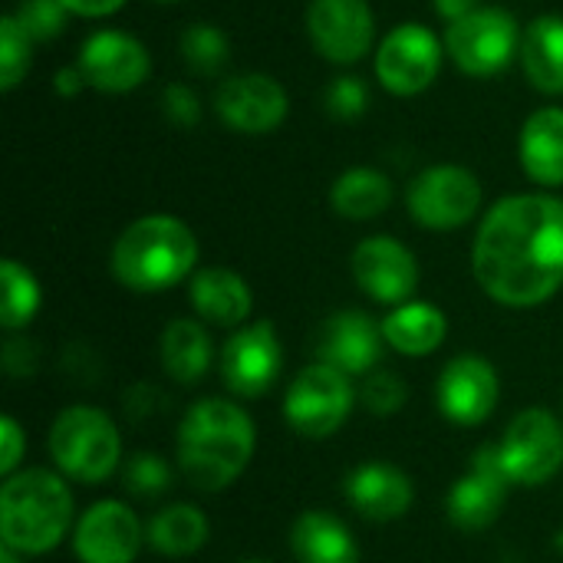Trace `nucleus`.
Returning <instances> with one entry per match:
<instances>
[{"mask_svg":"<svg viewBox=\"0 0 563 563\" xmlns=\"http://www.w3.org/2000/svg\"><path fill=\"white\" fill-rule=\"evenodd\" d=\"M472 271L478 287L501 307L548 303L563 287V198H501L478 224Z\"/></svg>","mask_w":563,"mask_h":563,"instance_id":"obj_1","label":"nucleus"},{"mask_svg":"<svg viewBox=\"0 0 563 563\" xmlns=\"http://www.w3.org/2000/svg\"><path fill=\"white\" fill-rule=\"evenodd\" d=\"M254 449L257 429L244 406L234 399L208 396L185 412L175 439V462L195 492L218 495L244 475Z\"/></svg>","mask_w":563,"mask_h":563,"instance_id":"obj_2","label":"nucleus"},{"mask_svg":"<svg viewBox=\"0 0 563 563\" xmlns=\"http://www.w3.org/2000/svg\"><path fill=\"white\" fill-rule=\"evenodd\" d=\"M76 528V505L66 478L49 468H20L0 488V538L20 558L56 551Z\"/></svg>","mask_w":563,"mask_h":563,"instance_id":"obj_3","label":"nucleus"},{"mask_svg":"<svg viewBox=\"0 0 563 563\" xmlns=\"http://www.w3.org/2000/svg\"><path fill=\"white\" fill-rule=\"evenodd\" d=\"M198 264V241L181 218L145 214L112 247V274L135 294H158L181 284Z\"/></svg>","mask_w":563,"mask_h":563,"instance_id":"obj_4","label":"nucleus"},{"mask_svg":"<svg viewBox=\"0 0 563 563\" xmlns=\"http://www.w3.org/2000/svg\"><path fill=\"white\" fill-rule=\"evenodd\" d=\"M46 449L56 472L76 485H102L122 465V432L96 406H66L49 426Z\"/></svg>","mask_w":563,"mask_h":563,"instance_id":"obj_5","label":"nucleus"},{"mask_svg":"<svg viewBox=\"0 0 563 563\" xmlns=\"http://www.w3.org/2000/svg\"><path fill=\"white\" fill-rule=\"evenodd\" d=\"M356 399L360 393L353 389V376L313 360L287 386L284 422L300 439H330L346 426Z\"/></svg>","mask_w":563,"mask_h":563,"instance_id":"obj_6","label":"nucleus"},{"mask_svg":"<svg viewBox=\"0 0 563 563\" xmlns=\"http://www.w3.org/2000/svg\"><path fill=\"white\" fill-rule=\"evenodd\" d=\"M498 452L515 488H541L563 468V422L551 409L531 406L508 422Z\"/></svg>","mask_w":563,"mask_h":563,"instance_id":"obj_7","label":"nucleus"},{"mask_svg":"<svg viewBox=\"0 0 563 563\" xmlns=\"http://www.w3.org/2000/svg\"><path fill=\"white\" fill-rule=\"evenodd\" d=\"M445 49L462 73L488 79L515 59V53L521 49V30L508 10L478 7L475 13L449 23Z\"/></svg>","mask_w":563,"mask_h":563,"instance_id":"obj_8","label":"nucleus"},{"mask_svg":"<svg viewBox=\"0 0 563 563\" xmlns=\"http://www.w3.org/2000/svg\"><path fill=\"white\" fill-rule=\"evenodd\" d=\"M406 205L416 224L429 231H455L478 214L482 185L462 165H432L409 185Z\"/></svg>","mask_w":563,"mask_h":563,"instance_id":"obj_9","label":"nucleus"},{"mask_svg":"<svg viewBox=\"0 0 563 563\" xmlns=\"http://www.w3.org/2000/svg\"><path fill=\"white\" fill-rule=\"evenodd\" d=\"M284 373V346L271 320L247 323L221 346V379L238 399H261Z\"/></svg>","mask_w":563,"mask_h":563,"instance_id":"obj_10","label":"nucleus"},{"mask_svg":"<svg viewBox=\"0 0 563 563\" xmlns=\"http://www.w3.org/2000/svg\"><path fill=\"white\" fill-rule=\"evenodd\" d=\"M511 478L501 465V452H498V442L492 445H482L475 455H472V465L468 472L452 485L449 498H445V511H449V521L459 528V531H468V534H478V531H488L505 505H508V495H511Z\"/></svg>","mask_w":563,"mask_h":563,"instance_id":"obj_11","label":"nucleus"},{"mask_svg":"<svg viewBox=\"0 0 563 563\" xmlns=\"http://www.w3.org/2000/svg\"><path fill=\"white\" fill-rule=\"evenodd\" d=\"M498 399H501V379L485 356L462 353L442 366L435 383V406L449 422L465 429L482 426L495 416Z\"/></svg>","mask_w":563,"mask_h":563,"instance_id":"obj_12","label":"nucleus"},{"mask_svg":"<svg viewBox=\"0 0 563 563\" xmlns=\"http://www.w3.org/2000/svg\"><path fill=\"white\" fill-rule=\"evenodd\" d=\"M145 544L139 515L115 498L89 505L73 528V554L79 563H132Z\"/></svg>","mask_w":563,"mask_h":563,"instance_id":"obj_13","label":"nucleus"},{"mask_svg":"<svg viewBox=\"0 0 563 563\" xmlns=\"http://www.w3.org/2000/svg\"><path fill=\"white\" fill-rule=\"evenodd\" d=\"M442 69V43L422 23L396 26L376 49V76L393 96H416L435 82Z\"/></svg>","mask_w":563,"mask_h":563,"instance_id":"obj_14","label":"nucleus"},{"mask_svg":"<svg viewBox=\"0 0 563 563\" xmlns=\"http://www.w3.org/2000/svg\"><path fill=\"white\" fill-rule=\"evenodd\" d=\"M350 267H353V277H356L360 290L366 297H373L376 303L399 307V303H409L416 297L419 261L396 238L376 234V238L360 241L356 251H353Z\"/></svg>","mask_w":563,"mask_h":563,"instance_id":"obj_15","label":"nucleus"},{"mask_svg":"<svg viewBox=\"0 0 563 563\" xmlns=\"http://www.w3.org/2000/svg\"><path fill=\"white\" fill-rule=\"evenodd\" d=\"M383 346V323L363 310H340L320 323L313 356L317 363H327L346 376H369L379 366Z\"/></svg>","mask_w":563,"mask_h":563,"instance_id":"obj_16","label":"nucleus"},{"mask_svg":"<svg viewBox=\"0 0 563 563\" xmlns=\"http://www.w3.org/2000/svg\"><path fill=\"white\" fill-rule=\"evenodd\" d=\"M307 33L330 63H356L373 46L376 20L366 0H313L307 7Z\"/></svg>","mask_w":563,"mask_h":563,"instance_id":"obj_17","label":"nucleus"},{"mask_svg":"<svg viewBox=\"0 0 563 563\" xmlns=\"http://www.w3.org/2000/svg\"><path fill=\"white\" fill-rule=\"evenodd\" d=\"M214 109L228 129L244 135H264L287 119L290 102L277 79L264 73H241L218 86Z\"/></svg>","mask_w":563,"mask_h":563,"instance_id":"obj_18","label":"nucleus"},{"mask_svg":"<svg viewBox=\"0 0 563 563\" xmlns=\"http://www.w3.org/2000/svg\"><path fill=\"white\" fill-rule=\"evenodd\" d=\"M76 66L82 69L86 86L99 92H129L145 82L152 59L135 36L119 30H99L82 43Z\"/></svg>","mask_w":563,"mask_h":563,"instance_id":"obj_19","label":"nucleus"},{"mask_svg":"<svg viewBox=\"0 0 563 563\" xmlns=\"http://www.w3.org/2000/svg\"><path fill=\"white\" fill-rule=\"evenodd\" d=\"M346 501L350 508L373 521V525H389V521H399L409 515L412 501H416V485L412 478L389 465V462H366V465H356L350 475H346Z\"/></svg>","mask_w":563,"mask_h":563,"instance_id":"obj_20","label":"nucleus"},{"mask_svg":"<svg viewBox=\"0 0 563 563\" xmlns=\"http://www.w3.org/2000/svg\"><path fill=\"white\" fill-rule=\"evenodd\" d=\"M191 307L195 313L221 330H241L254 310L251 287L231 267H205L191 277Z\"/></svg>","mask_w":563,"mask_h":563,"instance_id":"obj_21","label":"nucleus"},{"mask_svg":"<svg viewBox=\"0 0 563 563\" xmlns=\"http://www.w3.org/2000/svg\"><path fill=\"white\" fill-rule=\"evenodd\" d=\"M290 554L297 563H360L363 551L353 531L330 511H303L290 525Z\"/></svg>","mask_w":563,"mask_h":563,"instance_id":"obj_22","label":"nucleus"},{"mask_svg":"<svg viewBox=\"0 0 563 563\" xmlns=\"http://www.w3.org/2000/svg\"><path fill=\"white\" fill-rule=\"evenodd\" d=\"M158 356H162V369L168 379H175L178 386H198L214 360V343L205 323L198 320H172L162 330L158 340Z\"/></svg>","mask_w":563,"mask_h":563,"instance_id":"obj_23","label":"nucleus"},{"mask_svg":"<svg viewBox=\"0 0 563 563\" xmlns=\"http://www.w3.org/2000/svg\"><path fill=\"white\" fill-rule=\"evenodd\" d=\"M383 336H386V346H393L396 353L409 360L432 356L449 336V317L435 303L409 300L389 310V317L383 320Z\"/></svg>","mask_w":563,"mask_h":563,"instance_id":"obj_24","label":"nucleus"},{"mask_svg":"<svg viewBox=\"0 0 563 563\" xmlns=\"http://www.w3.org/2000/svg\"><path fill=\"white\" fill-rule=\"evenodd\" d=\"M521 165L525 172L544 185V188H558L563 185V109H538L525 129H521Z\"/></svg>","mask_w":563,"mask_h":563,"instance_id":"obj_25","label":"nucleus"},{"mask_svg":"<svg viewBox=\"0 0 563 563\" xmlns=\"http://www.w3.org/2000/svg\"><path fill=\"white\" fill-rule=\"evenodd\" d=\"M208 518L198 505L175 501L145 525V544L162 558H191L208 544Z\"/></svg>","mask_w":563,"mask_h":563,"instance_id":"obj_26","label":"nucleus"},{"mask_svg":"<svg viewBox=\"0 0 563 563\" xmlns=\"http://www.w3.org/2000/svg\"><path fill=\"white\" fill-rule=\"evenodd\" d=\"M521 63L528 79L551 96L563 92V16L544 13L521 36Z\"/></svg>","mask_w":563,"mask_h":563,"instance_id":"obj_27","label":"nucleus"},{"mask_svg":"<svg viewBox=\"0 0 563 563\" xmlns=\"http://www.w3.org/2000/svg\"><path fill=\"white\" fill-rule=\"evenodd\" d=\"M330 205L340 218L369 221L393 205V181L376 168H350L333 181Z\"/></svg>","mask_w":563,"mask_h":563,"instance_id":"obj_28","label":"nucleus"},{"mask_svg":"<svg viewBox=\"0 0 563 563\" xmlns=\"http://www.w3.org/2000/svg\"><path fill=\"white\" fill-rule=\"evenodd\" d=\"M40 284L33 277L30 267H23L20 261H3L0 264V323L7 333L23 330L36 310H40Z\"/></svg>","mask_w":563,"mask_h":563,"instance_id":"obj_29","label":"nucleus"},{"mask_svg":"<svg viewBox=\"0 0 563 563\" xmlns=\"http://www.w3.org/2000/svg\"><path fill=\"white\" fill-rule=\"evenodd\" d=\"M119 475H122V488L132 498H142V501H155V498L168 495V488L175 482L172 465L162 455H155V452H135V455H129L122 462Z\"/></svg>","mask_w":563,"mask_h":563,"instance_id":"obj_30","label":"nucleus"},{"mask_svg":"<svg viewBox=\"0 0 563 563\" xmlns=\"http://www.w3.org/2000/svg\"><path fill=\"white\" fill-rule=\"evenodd\" d=\"M181 56L198 76H214L224 69V63L231 56V43L218 26L195 23L181 33Z\"/></svg>","mask_w":563,"mask_h":563,"instance_id":"obj_31","label":"nucleus"},{"mask_svg":"<svg viewBox=\"0 0 563 563\" xmlns=\"http://www.w3.org/2000/svg\"><path fill=\"white\" fill-rule=\"evenodd\" d=\"M360 402L363 409H369L373 416L386 419V416H396L406 409L409 402V386L399 373H389V369H373L363 386H360Z\"/></svg>","mask_w":563,"mask_h":563,"instance_id":"obj_32","label":"nucleus"},{"mask_svg":"<svg viewBox=\"0 0 563 563\" xmlns=\"http://www.w3.org/2000/svg\"><path fill=\"white\" fill-rule=\"evenodd\" d=\"M30 36L20 30V23L13 16L0 20V89H13L23 82L26 69H30Z\"/></svg>","mask_w":563,"mask_h":563,"instance_id":"obj_33","label":"nucleus"},{"mask_svg":"<svg viewBox=\"0 0 563 563\" xmlns=\"http://www.w3.org/2000/svg\"><path fill=\"white\" fill-rule=\"evenodd\" d=\"M66 7L59 3V0H20L16 3V10L10 13L16 23H20V30L30 36V40H53V36H59L63 33V26H66Z\"/></svg>","mask_w":563,"mask_h":563,"instance_id":"obj_34","label":"nucleus"},{"mask_svg":"<svg viewBox=\"0 0 563 563\" xmlns=\"http://www.w3.org/2000/svg\"><path fill=\"white\" fill-rule=\"evenodd\" d=\"M327 112L340 122H350V119H360L369 106V96H366V86L363 79L356 76H336L327 89Z\"/></svg>","mask_w":563,"mask_h":563,"instance_id":"obj_35","label":"nucleus"},{"mask_svg":"<svg viewBox=\"0 0 563 563\" xmlns=\"http://www.w3.org/2000/svg\"><path fill=\"white\" fill-rule=\"evenodd\" d=\"M162 109H165V115H168L175 125H181V129H191V125L201 122V102H198V96H195L188 86H181V82H172V86L165 89Z\"/></svg>","mask_w":563,"mask_h":563,"instance_id":"obj_36","label":"nucleus"},{"mask_svg":"<svg viewBox=\"0 0 563 563\" xmlns=\"http://www.w3.org/2000/svg\"><path fill=\"white\" fill-rule=\"evenodd\" d=\"M0 445H3V449H0V475L10 478V475L20 468L23 452H26V432H23L20 422L10 419V416L0 419Z\"/></svg>","mask_w":563,"mask_h":563,"instance_id":"obj_37","label":"nucleus"},{"mask_svg":"<svg viewBox=\"0 0 563 563\" xmlns=\"http://www.w3.org/2000/svg\"><path fill=\"white\" fill-rule=\"evenodd\" d=\"M69 13H79V16H109L115 13L125 0H59Z\"/></svg>","mask_w":563,"mask_h":563,"instance_id":"obj_38","label":"nucleus"},{"mask_svg":"<svg viewBox=\"0 0 563 563\" xmlns=\"http://www.w3.org/2000/svg\"><path fill=\"white\" fill-rule=\"evenodd\" d=\"M435 10H439L442 20L455 23V20H462L468 13H475L478 10V0H435Z\"/></svg>","mask_w":563,"mask_h":563,"instance_id":"obj_39","label":"nucleus"},{"mask_svg":"<svg viewBox=\"0 0 563 563\" xmlns=\"http://www.w3.org/2000/svg\"><path fill=\"white\" fill-rule=\"evenodd\" d=\"M82 86H86V76H82L79 66L59 69V76H56V92H59V96H79Z\"/></svg>","mask_w":563,"mask_h":563,"instance_id":"obj_40","label":"nucleus"},{"mask_svg":"<svg viewBox=\"0 0 563 563\" xmlns=\"http://www.w3.org/2000/svg\"><path fill=\"white\" fill-rule=\"evenodd\" d=\"M0 563H20V554H13V551H0Z\"/></svg>","mask_w":563,"mask_h":563,"instance_id":"obj_41","label":"nucleus"},{"mask_svg":"<svg viewBox=\"0 0 563 563\" xmlns=\"http://www.w3.org/2000/svg\"><path fill=\"white\" fill-rule=\"evenodd\" d=\"M238 563H274V561H267V558H244V561H238Z\"/></svg>","mask_w":563,"mask_h":563,"instance_id":"obj_42","label":"nucleus"}]
</instances>
